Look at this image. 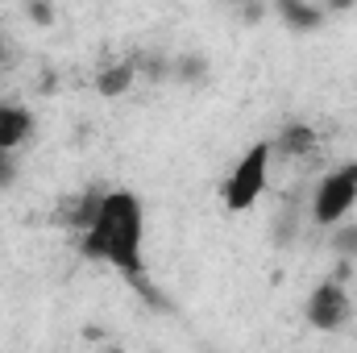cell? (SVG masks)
<instances>
[{"instance_id":"52a82bcc","label":"cell","mask_w":357,"mask_h":353,"mask_svg":"<svg viewBox=\"0 0 357 353\" xmlns=\"http://www.w3.org/2000/svg\"><path fill=\"white\" fill-rule=\"evenodd\" d=\"M270 146H274V154H278V158H307V154H316L320 137H316V129H312V125H303V121H287Z\"/></svg>"},{"instance_id":"8992f818","label":"cell","mask_w":357,"mask_h":353,"mask_svg":"<svg viewBox=\"0 0 357 353\" xmlns=\"http://www.w3.org/2000/svg\"><path fill=\"white\" fill-rule=\"evenodd\" d=\"M274 13H278V21H282L287 29H295V33H312V29H320L324 17H328L320 0H274Z\"/></svg>"},{"instance_id":"2e32d148","label":"cell","mask_w":357,"mask_h":353,"mask_svg":"<svg viewBox=\"0 0 357 353\" xmlns=\"http://www.w3.org/2000/svg\"><path fill=\"white\" fill-rule=\"evenodd\" d=\"M54 84H59V75H54V71H46V75H42V91H59Z\"/></svg>"},{"instance_id":"5b68a950","label":"cell","mask_w":357,"mask_h":353,"mask_svg":"<svg viewBox=\"0 0 357 353\" xmlns=\"http://www.w3.org/2000/svg\"><path fill=\"white\" fill-rule=\"evenodd\" d=\"M33 133V112L17 100H4L0 104V150L4 154H17Z\"/></svg>"},{"instance_id":"ba28073f","label":"cell","mask_w":357,"mask_h":353,"mask_svg":"<svg viewBox=\"0 0 357 353\" xmlns=\"http://www.w3.org/2000/svg\"><path fill=\"white\" fill-rule=\"evenodd\" d=\"M137 59H121V63H108L100 75H96V96H104V100H121V96H129L133 84H137Z\"/></svg>"},{"instance_id":"5bb4252c","label":"cell","mask_w":357,"mask_h":353,"mask_svg":"<svg viewBox=\"0 0 357 353\" xmlns=\"http://www.w3.org/2000/svg\"><path fill=\"white\" fill-rule=\"evenodd\" d=\"M320 4H324V13H349L357 0H320Z\"/></svg>"},{"instance_id":"4fadbf2b","label":"cell","mask_w":357,"mask_h":353,"mask_svg":"<svg viewBox=\"0 0 357 353\" xmlns=\"http://www.w3.org/2000/svg\"><path fill=\"white\" fill-rule=\"evenodd\" d=\"M13 179H17V163H13V154L0 150V187H8Z\"/></svg>"},{"instance_id":"9a60e30c","label":"cell","mask_w":357,"mask_h":353,"mask_svg":"<svg viewBox=\"0 0 357 353\" xmlns=\"http://www.w3.org/2000/svg\"><path fill=\"white\" fill-rule=\"evenodd\" d=\"M258 17H262V4L250 0V4H245V25H258Z\"/></svg>"},{"instance_id":"7c38bea8","label":"cell","mask_w":357,"mask_h":353,"mask_svg":"<svg viewBox=\"0 0 357 353\" xmlns=\"http://www.w3.org/2000/svg\"><path fill=\"white\" fill-rule=\"evenodd\" d=\"M13 63H17V42L0 29V67H13Z\"/></svg>"},{"instance_id":"9c48e42d","label":"cell","mask_w":357,"mask_h":353,"mask_svg":"<svg viewBox=\"0 0 357 353\" xmlns=\"http://www.w3.org/2000/svg\"><path fill=\"white\" fill-rule=\"evenodd\" d=\"M208 75H212V67L199 50H183V54L171 59V80L183 84V88H199V84H208Z\"/></svg>"},{"instance_id":"277c9868","label":"cell","mask_w":357,"mask_h":353,"mask_svg":"<svg viewBox=\"0 0 357 353\" xmlns=\"http://www.w3.org/2000/svg\"><path fill=\"white\" fill-rule=\"evenodd\" d=\"M307 324L320 329V333H337L349 324L354 316V303H349V291L341 287V278H324L312 295H307Z\"/></svg>"},{"instance_id":"8fae6325","label":"cell","mask_w":357,"mask_h":353,"mask_svg":"<svg viewBox=\"0 0 357 353\" xmlns=\"http://www.w3.org/2000/svg\"><path fill=\"white\" fill-rule=\"evenodd\" d=\"M21 8H25V17H29L38 29H50V25L59 21V8H54V0H21Z\"/></svg>"},{"instance_id":"6da1fadb","label":"cell","mask_w":357,"mask_h":353,"mask_svg":"<svg viewBox=\"0 0 357 353\" xmlns=\"http://www.w3.org/2000/svg\"><path fill=\"white\" fill-rule=\"evenodd\" d=\"M142 246H146V208H142V200L125 187H108L100 195V208H96L91 225L79 233V254L88 262L112 266L116 274H125L133 283V291L150 295Z\"/></svg>"},{"instance_id":"3957f363","label":"cell","mask_w":357,"mask_h":353,"mask_svg":"<svg viewBox=\"0 0 357 353\" xmlns=\"http://www.w3.org/2000/svg\"><path fill=\"white\" fill-rule=\"evenodd\" d=\"M354 208H357V163H341L337 171H328L320 179V187L312 195V220L320 229H333Z\"/></svg>"},{"instance_id":"30bf717a","label":"cell","mask_w":357,"mask_h":353,"mask_svg":"<svg viewBox=\"0 0 357 353\" xmlns=\"http://www.w3.org/2000/svg\"><path fill=\"white\" fill-rule=\"evenodd\" d=\"M333 250L345 258V262H357V220H341V225H333Z\"/></svg>"},{"instance_id":"7a4b0ae2","label":"cell","mask_w":357,"mask_h":353,"mask_svg":"<svg viewBox=\"0 0 357 353\" xmlns=\"http://www.w3.org/2000/svg\"><path fill=\"white\" fill-rule=\"evenodd\" d=\"M270 158H274V146H270V142L250 146V150L237 158V167L225 179V208H229V212H250V208L266 195Z\"/></svg>"}]
</instances>
